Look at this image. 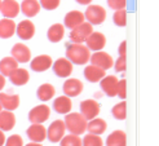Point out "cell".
<instances>
[{
	"mask_svg": "<svg viewBox=\"0 0 159 146\" xmlns=\"http://www.w3.org/2000/svg\"><path fill=\"white\" fill-rule=\"evenodd\" d=\"M3 110V107H2V103H0V111H2Z\"/></svg>",
	"mask_w": 159,
	"mask_h": 146,
	"instance_id": "cell-45",
	"label": "cell"
},
{
	"mask_svg": "<svg viewBox=\"0 0 159 146\" xmlns=\"http://www.w3.org/2000/svg\"><path fill=\"white\" fill-rule=\"evenodd\" d=\"M11 79V82L13 85H17V87H22L29 83L30 80V74L26 69H21V67H17L12 74L8 76Z\"/></svg>",
	"mask_w": 159,
	"mask_h": 146,
	"instance_id": "cell-22",
	"label": "cell"
},
{
	"mask_svg": "<svg viewBox=\"0 0 159 146\" xmlns=\"http://www.w3.org/2000/svg\"><path fill=\"white\" fill-rule=\"evenodd\" d=\"M105 75H106V70H102L101 67L94 66L92 63L84 69V78L91 83H98Z\"/></svg>",
	"mask_w": 159,
	"mask_h": 146,
	"instance_id": "cell-19",
	"label": "cell"
},
{
	"mask_svg": "<svg viewBox=\"0 0 159 146\" xmlns=\"http://www.w3.org/2000/svg\"><path fill=\"white\" fill-rule=\"evenodd\" d=\"M107 5L114 11L118 9H125L127 0H107Z\"/></svg>",
	"mask_w": 159,
	"mask_h": 146,
	"instance_id": "cell-38",
	"label": "cell"
},
{
	"mask_svg": "<svg viewBox=\"0 0 159 146\" xmlns=\"http://www.w3.org/2000/svg\"><path fill=\"white\" fill-rule=\"evenodd\" d=\"M92 0H76V3L82 4V5H89Z\"/></svg>",
	"mask_w": 159,
	"mask_h": 146,
	"instance_id": "cell-43",
	"label": "cell"
},
{
	"mask_svg": "<svg viewBox=\"0 0 159 146\" xmlns=\"http://www.w3.org/2000/svg\"><path fill=\"white\" fill-rule=\"evenodd\" d=\"M23 146H43L40 142H33L31 141L30 144H27V145H23Z\"/></svg>",
	"mask_w": 159,
	"mask_h": 146,
	"instance_id": "cell-44",
	"label": "cell"
},
{
	"mask_svg": "<svg viewBox=\"0 0 159 146\" xmlns=\"http://www.w3.org/2000/svg\"><path fill=\"white\" fill-rule=\"evenodd\" d=\"M16 32H17L20 39L30 40L35 35V25L30 20H23L16 26Z\"/></svg>",
	"mask_w": 159,
	"mask_h": 146,
	"instance_id": "cell-16",
	"label": "cell"
},
{
	"mask_svg": "<svg viewBox=\"0 0 159 146\" xmlns=\"http://www.w3.org/2000/svg\"><path fill=\"white\" fill-rule=\"evenodd\" d=\"M5 82H7V79H5V76L3 75V74H0V92L4 89V87H5Z\"/></svg>",
	"mask_w": 159,
	"mask_h": 146,
	"instance_id": "cell-41",
	"label": "cell"
},
{
	"mask_svg": "<svg viewBox=\"0 0 159 146\" xmlns=\"http://www.w3.org/2000/svg\"><path fill=\"white\" fill-rule=\"evenodd\" d=\"M93 32V25L89 22H83L79 26L74 27L70 32V40L73 43H84L87 38H88Z\"/></svg>",
	"mask_w": 159,
	"mask_h": 146,
	"instance_id": "cell-3",
	"label": "cell"
},
{
	"mask_svg": "<svg viewBox=\"0 0 159 146\" xmlns=\"http://www.w3.org/2000/svg\"><path fill=\"white\" fill-rule=\"evenodd\" d=\"M16 23L11 18H3L0 20V38L2 39H9L16 34Z\"/></svg>",
	"mask_w": 159,
	"mask_h": 146,
	"instance_id": "cell-26",
	"label": "cell"
},
{
	"mask_svg": "<svg viewBox=\"0 0 159 146\" xmlns=\"http://www.w3.org/2000/svg\"><path fill=\"white\" fill-rule=\"evenodd\" d=\"M12 57L17 61L18 63H26L31 60V51L30 48L23 44V43H17L12 48Z\"/></svg>",
	"mask_w": 159,
	"mask_h": 146,
	"instance_id": "cell-13",
	"label": "cell"
},
{
	"mask_svg": "<svg viewBox=\"0 0 159 146\" xmlns=\"http://www.w3.org/2000/svg\"><path fill=\"white\" fill-rule=\"evenodd\" d=\"M0 7H2V0H0Z\"/></svg>",
	"mask_w": 159,
	"mask_h": 146,
	"instance_id": "cell-46",
	"label": "cell"
},
{
	"mask_svg": "<svg viewBox=\"0 0 159 146\" xmlns=\"http://www.w3.org/2000/svg\"><path fill=\"white\" fill-rule=\"evenodd\" d=\"M82 146H104V141H102L100 135L88 133L82 140Z\"/></svg>",
	"mask_w": 159,
	"mask_h": 146,
	"instance_id": "cell-32",
	"label": "cell"
},
{
	"mask_svg": "<svg viewBox=\"0 0 159 146\" xmlns=\"http://www.w3.org/2000/svg\"><path fill=\"white\" fill-rule=\"evenodd\" d=\"M53 109L58 114H69L73 109V102H71V98L69 96H60L53 101Z\"/></svg>",
	"mask_w": 159,
	"mask_h": 146,
	"instance_id": "cell-20",
	"label": "cell"
},
{
	"mask_svg": "<svg viewBox=\"0 0 159 146\" xmlns=\"http://www.w3.org/2000/svg\"><path fill=\"white\" fill-rule=\"evenodd\" d=\"M56 94V88L49 84V83H44L42 84L40 87L38 88V91H36V96H38V98L42 102H47V101H51L53 97Z\"/></svg>",
	"mask_w": 159,
	"mask_h": 146,
	"instance_id": "cell-29",
	"label": "cell"
},
{
	"mask_svg": "<svg viewBox=\"0 0 159 146\" xmlns=\"http://www.w3.org/2000/svg\"><path fill=\"white\" fill-rule=\"evenodd\" d=\"M118 53H119V56H127V42H125V40H124V42H122L120 45H119Z\"/></svg>",
	"mask_w": 159,
	"mask_h": 146,
	"instance_id": "cell-40",
	"label": "cell"
},
{
	"mask_svg": "<svg viewBox=\"0 0 159 146\" xmlns=\"http://www.w3.org/2000/svg\"><path fill=\"white\" fill-rule=\"evenodd\" d=\"M40 7H43L47 11H54L56 8H58L61 0H40Z\"/></svg>",
	"mask_w": 159,
	"mask_h": 146,
	"instance_id": "cell-36",
	"label": "cell"
},
{
	"mask_svg": "<svg viewBox=\"0 0 159 146\" xmlns=\"http://www.w3.org/2000/svg\"><path fill=\"white\" fill-rule=\"evenodd\" d=\"M84 20H85L84 13H82L80 11H71L65 16L63 22H65V27L73 30L74 27H76V26L80 25V23H83Z\"/></svg>",
	"mask_w": 159,
	"mask_h": 146,
	"instance_id": "cell-23",
	"label": "cell"
},
{
	"mask_svg": "<svg viewBox=\"0 0 159 146\" xmlns=\"http://www.w3.org/2000/svg\"><path fill=\"white\" fill-rule=\"evenodd\" d=\"M66 58H69L74 65H85L89 62L91 51L83 43H71L67 44L66 48Z\"/></svg>",
	"mask_w": 159,
	"mask_h": 146,
	"instance_id": "cell-1",
	"label": "cell"
},
{
	"mask_svg": "<svg viewBox=\"0 0 159 146\" xmlns=\"http://www.w3.org/2000/svg\"><path fill=\"white\" fill-rule=\"evenodd\" d=\"M101 89L106 96L109 97H115L118 94V84L119 79L115 75H105L100 80Z\"/></svg>",
	"mask_w": 159,
	"mask_h": 146,
	"instance_id": "cell-9",
	"label": "cell"
},
{
	"mask_svg": "<svg viewBox=\"0 0 159 146\" xmlns=\"http://www.w3.org/2000/svg\"><path fill=\"white\" fill-rule=\"evenodd\" d=\"M51 116V107L48 105L42 103L38 106L33 107L29 112V120L30 123H40L43 124L44 121H47Z\"/></svg>",
	"mask_w": 159,
	"mask_h": 146,
	"instance_id": "cell-6",
	"label": "cell"
},
{
	"mask_svg": "<svg viewBox=\"0 0 159 146\" xmlns=\"http://www.w3.org/2000/svg\"><path fill=\"white\" fill-rule=\"evenodd\" d=\"M114 66L118 72H124L127 69V56H119Z\"/></svg>",
	"mask_w": 159,
	"mask_h": 146,
	"instance_id": "cell-37",
	"label": "cell"
},
{
	"mask_svg": "<svg viewBox=\"0 0 159 146\" xmlns=\"http://www.w3.org/2000/svg\"><path fill=\"white\" fill-rule=\"evenodd\" d=\"M113 21L116 26L123 27L127 25V11L125 9H118L115 11L114 16H113Z\"/></svg>",
	"mask_w": 159,
	"mask_h": 146,
	"instance_id": "cell-34",
	"label": "cell"
},
{
	"mask_svg": "<svg viewBox=\"0 0 159 146\" xmlns=\"http://www.w3.org/2000/svg\"><path fill=\"white\" fill-rule=\"evenodd\" d=\"M83 88H84L83 83L76 78H69L66 82L63 83V87H62L63 93L69 96L70 98L71 97H78L83 92Z\"/></svg>",
	"mask_w": 159,
	"mask_h": 146,
	"instance_id": "cell-14",
	"label": "cell"
},
{
	"mask_svg": "<svg viewBox=\"0 0 159 146\" xmlns=\"http://www.w3.org/2000/svg\"><path fill=\"white\" fill-rule=\"evenodd\" d=\"M52 66H53L54 74L58 78H69L71 75V72H73V63L66 57H61L57 61H54Z\"/></svg>",
	"mask_w": 159,
	"mask_h": 146,
	"instance_id": "cell-10",
	"label": "cell"
},
{
	"mask_svg": "<svg viewBox=\"0 0 159 146\" xmlns=\"http://www.w3.org/2000/svg\"><path fill=\"white\" fill-rule=\"evenodd\" d=\"M52 65H53V60H52L51 56L40 54V56H36L35 58H33L30 66H31V70L33 71L43 72V71H47L48 69H51Z\"/></svg>",
	"mask_w": 159,
	"mask_h": 146,
	"instance_id": "cell-15",
	"label": "cell"
},
{
	"mask_svg": "<svg viewBox=\"0 0 159 146\" xmlns=\"http://www.w3.org/2000/svg\"><path fill=\"white\" fill-rule=\"evenodd\" d=\"M5 135H4V132L0 129V146H4V144H5Z\"/></svg>",
	"mask_w": 159,
	"mask_h": 146,
	"instance_id": "cell-42",
	"label": "cell"
},
{
	"mask_svg": "<svg viewBox=\"0 0 159 146\" xmlns=\"http://www.w3.org/2000/svg\"><path fill=\"white\" fill-rule=\"evenodd\" d=\"M106 146H127V136L123 131L116 129L106 139Z\"/></svg>",
	"mask_w": 159,
	"mask_h": 146,
	"instance_id": "cell-27",
	"label": "cell"
},
{
	"mask_svg": "<svg viewBox=\"0 0 159 146\" xmlns=\"http://www.w3.org/2000/svg\"><path fill=\"white\" fill-rule=\"evenodd\" d=\"M85 45L88 47L89 51H102L106 45V38L102 32H98V31H93L92 34L87 38L85 40Z\"/></svg>",
	"mask_w": 159,
	"mask_h": 146,
	"instance_id": "cell-11",
	"label": "cell"
},
{
	"mask_svg": "<svg viewBox=\"0 0 159 146\" xmlns=\"http://www.w3.org/2000/svg\"><path fill=\"white\" fill-rule=\"evenodd\" d=\"M119 98L122 100H125L127 97V82L125 79H122L119 80V84H118V94H116Z\"/></svg>",
	"mask_w": 159,
	"mask_h": 146,
	"instance_id": "cell-39",
	"label": "cell"
},
{
	"mask_svg": "<svg viewBox=\"0 0 159 146\" xmlns=\"http://www.w3.org/2000/svg\"><path fill=\"white\" fill-rule=\"evenodd\" d=\"M0 12L4 16V18H16L21 12V7L17 3V0H3Z\"/></svg>",
	"mask_w": 159,
	"mask_h": 146,
	"instance_id": "cell-17",
	"label": "cell"
},
{
	"mask_svg": "<svg viewBox=\"0 0 159 146\" xmlns=\"http://www.w3.org/2000/svg\"><path fill=\"white\" fill-rule=\"evenodd\" d=\"M107 129V123L101 119V118H94V119H91L88 120V123H87V131L89 133H93V135H102L105 133V131Z\"/></svg>",
	"mask_w": 159,
	"mask_h": 146,
	"instance_id": "cell-25",
	"label": "cell"
},
{
	"mask_svg": "<svg viewBox=\"0 0 159 146\" xmlns=\"http://www.w3.org/2000/svg\"><path fill=\"white\" fill-rule=\"evenodd\" d=\"M17 67H18V62L12 56L11 57H4L0 61V74H3L5 78L9 76Z\"/></svg>",
	"mask_w": 159,
	"mask_h": 146,
	"instance_id": "cell-30",
	"label": "cell"
},
{
	"mask_svg": "<svg viewBox=\"0 0 159 146\" xmlns=\"http://www.w3.org/2000/svg\"><path fill=\"white\" fill-rule=\"evenodd\" d=\"M65 133H66L65 121L58 119V120H54L48 127V129H47V139L53 144H57L62 140V137L65 136Z\"/></svg>",
	"mask_w": 159,
	"mask_h": 146,
	"instance_id": "cell-5",
	"label": "cell"
},
{
	"mask_svg": "<svg viewBox=\"0 0 159 146\" xmlns=\"http://www.w3.org/2000/svg\"><path fill=\"white\" fill-rule=\"evenodd\" d=\"M26 135L33 142H43L47 139V128L40 123H31L27 128Z\"/></svg>",
	"mask_w": 159,
	"mask_h": 146,
	"instance_id": "cell-12",
	"label": "cell"
},
{
	"mask_svg": "<svg viewBox=\"0 0 159 146\" xmlns=\"http://www.w3.org/2000/svg\"><path fill=\"white\" fill-rule=\"evenodd\" d=\"M65 125H66V131H69L73 135L80 136L87 131V120L80 112H69L65 116Z\"/></svg>",
	"mask_w": 159,
	"mask_h": 146,
	"instance_id": "cell-2",
	"label": "cell"
},
{
	"mask_svg": "<svg viewBox=\"0 0 159 146\" xmlns=\"http://www.w3.org/2000/svg\"><path fill=\"white\" fill-rule=\"evenodd\" d=\"M91 63L94 65V66H98L102 70H109L114 66V60L113 57L106 53V52H102V51H97L94 52L93 54H91V58H89Z\"/></svg>",
	"mask_w": 159,
	"mask_h": 146,
	"instance_id": "cell-7",
	"label": "cell"
},
{
	"mask_svg": "<svg viewBox=\"0 0 159 146\" xmlns=\"http://www.w3.org/2000/svg\"><path fill=\"white\" fill-rule=\"evenodd\" d=\"M111 114L118 120H124L127 118V102L122 101V102L116 103L115 106L111 109Z\"/></svg>",
	"mask_w": 159,
	"mask_h": 146,
	"instance_id": "cell-31",
	"label": "cell"
},
{
	"mask_svg": "<svg viewBox=\"0 0 159 146\" xmlns=\"http://www.w3.org/2000/svg\"><path fill=\"white\" fill-rule=\"evenodd\" d=\"M100 103L96 100H84L80 102V114L87 119L91 120L97 118L100 114Z\"/></svg>",
	"mask_w": 159,
	"mask_h": 146,
	"instance_id": "cell-8",
	"label": "cell"
},
{
	"mask_svg": "<svg viewBox=\"0 0 159 146\" xmlns=\"http://www.w3.org/2000/svg\"><path fill=\"white\" fill-rule=\"evenodd\" d=\"M21 7V12L26 16V17L31 18V17H35V16L40 12V3L38 0H23Z\"/></svg>",
	"mask_w": 159,
	"mask_h": 146,
	"instance_id": "cell-24",
	"label": "cell"
},
{
	"mask_svg": "<svg viewBox=\"0 0 159 146\" xmlns=\"http://www.w3.org/2000/svg\"><path fill=\"white\" fill-rule=\"evenodd\" d=\"M47 36H48V40L52 43H58L63 39L65 36V26L61 25V23H54L48 29V32H47Z\"/></svg>",
	"mask_w": 159,
	"mask_h": 146,
	"instance_id": "cell-28",
	"label": "cell"
},
{
	"mask_svg": "<svg viewBox=\"0 0 159 146\" xmlns=\"http://www.w3.org/2000/svg\"><path fill=\"white\" fill-rule=\"evenodd\" d=\"M84 17L91 25H101L106 20V11L101 5H88Z\"/></svg>",
	"mask_w": 159,
	"mask_h": 146,
	"instance_id": "cell-4",
	"label": "cell"
},
{
	"mask_svg": "<svg viewBox=\"0 0 159 146\" xmlns=\"http://www.w3.org/2000/svg\"><path fill=\"white\" fill-rule=\"evenodd\" d=\"M16 125V115L9 110L0 111V129L3 132L12 131Z\"/></svg>",
	"mask_w": 159,
	"mask_h": 146,
	"instance_id": "cell-21",
	"label": "cell"
},
{
	"mask_svg": "<svg viewBox=\"0 0 159 146\" xmlns=\"http://www.w3.org/2000/svg\"><path fill=\"white\" fill-rule=\"evenodd\" d=\"M60 146H82V139L78 135H65L60 141Z\"/></svg>",
	"mask_w": 159,
	"mask_h": 146,
	"instance_id": "cell-33",
	"label": "cell"
},
{
	"mask_svg": "<svg viewBox=\"0 0 159 146\" xmlns=\"http://www.w3.org/2000/svg\"><path fill=\"white\" fill-rule=\"evenodd\" d=\"M0 103H2V107L4 110L14 111L20 106V96L0 92Z\"/></svg>",
	"mask_w": 159,
	"mask_h": 146,
	"instance_id": "cell-18",
	"label": "cell"
},
{
	"mask_svg": "<svg viewBox=\"0 0 159 146\" xmlns=\"http://www.w3.org/2000/svg\"><path fill=\"white\" fill-rule=\"evenodd\" d=\"M4 146H23V140L20 135H12L5 140Z\"/></svg>",
	"mask_w": 159,
	"mask_h": 146,
	"instance_id": "cell-35",
	"label": "cell"
}]
</instances>
